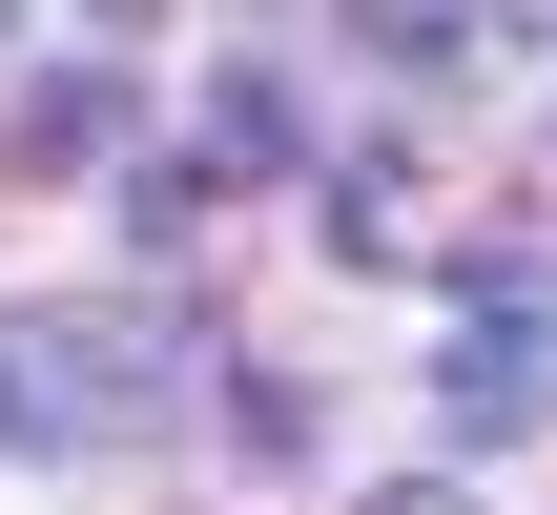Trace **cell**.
<instances>
[{"label":"cell","instance_id":"obj_1","mask_svg":"<svg viewBox=\"0 0 557 515\" xmlns=\"http://www.w3.org/2000/svg\"><path fill=\"white\" fill-rule=\"evenodd\" d=\"M434 434H455V454H537V434H557V310H455Z\"/></svg>","mask_w":557,"mask_h":515},{"label":"cell","instance_id":"obj_3","mask_svg":"<svg viewBox=\"0 0 557 515\" xmlns=\"http://www.w3.org/2000/svg\"><path fill=\"white\" fill-rule=\"evenodd\" d=\"M207 186H269V165H310V103L269 83V62H207V145H186Z\"/></svg>","mask_w":557,"mask_h":515},{"label":"cell","instance_id":"obj_4","mask_svg":"<svg viewBox=\"0 0 557 515\" xmlns=\"http://www.w3.org/2000/svg\"><path fill=\"white\" fill-rule=\"evenodd\" d=\"M207 227H227V186H207L186 145H165V165H124V248H145V268H186Z\"/></svg>","mask_w":557,"mask_h":515},{"label":"cell","instance_id":"obj_2","mask_svg":"<svg viewBox=\"0 0 557 515\" xmlns=\"http://www.w3.org/2000/svg\"><path fill=\"white\" fill-rule=\"evenodd\" d=\"M103 145H124V62H41V83L0 103V165H21V186H62V165H103Z\"/></svg>","mask_w":557,"mask_h":515},{"label":"cell","instance_id":"obj_5","mask_svg":"<svg viewBox=\"0 0 557 515\" xmlns=\"http://www.w3.org/2000/svg\"><path fill=\"white\" fill-rule=\"evenodd\" d=\"M372 515H455V495H372Z\"/></svg>","mask_w":557,"mask_h":515}]
</instances>
